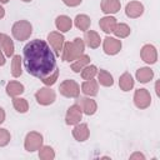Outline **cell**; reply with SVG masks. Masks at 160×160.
<instances>
[{
	"label": "cell",
	"mask_w": 160,
	"mask_h": 160,
	"mask_svg": "<svg viewBox=\"0 0 160 160\" xmlns=\"http://www.w3.org/2000/svg\"><path fill=\"white\" fill-rule=\"evenodd\" d=\"M22 60L25 70L40 80H44L55 71H59L55 54L51 51L50 46L40 39L31 40L25 45Z\"/></svg>",
	"instance_id": "6da1fadb"
},
{
	"label": "cell",
	"mask_w": 160,
	"mask_h": 160,
	"mask_svg": "<svg viewBox=\"0 0 160 160\" xmlns=\"http://www.w3.org/2000/svg\"><path fill=\"white\" fill-rule=\"evenodd\" d=\"M84 49H85L84 40L80 38H76L72 41L64 44L62 50H61V59L64 61L72 62L75 59H78L80 55L84 54Z\"/></svg>",
	"instance_id": "7a4b0ae2"
},
{
	"label": "cell",
	"mask_w": 160,
	"mask_h": 160,
	"mask_svg": "<svg viewBox=\"0 0 160 160\" xmlns=\"http://www.w3.org/2000/svg\"><path fill=\"white\" fill-rule=\"evenodd\" d=\"M11 32L14 35V38L19 41H22V40H28L32 32V26L29 21L26 20H20V21H16L14 25H12V29H11Z\"/></svg>",
	"instance_id": "3957f363"
},
{
	"label": "cell",
	"mask_w": 160,
	"mask_h": 160,
	"mask_svg": "<svg viewBox=\"0 0 160 160\" xmlns=\"http://www.w3.org/2000/svg\"><path fill=\"white\" fill-rule=\"evenodd\" d=\"M60 94L66 98H78L80 94V86L75 80H64L60 84Z\"/></svg>",
	"instance_id": "277c9868"
},
{
	"label": "cell",
	"mask_w": 160,
	"mask_h": 160,
	"mask_svg": "<svg viewBox=\"0 0 160 160\" xmlns=\"http://www.w3.org/2000/svg\"><path fill=\"white\" fill-rule=\"evenodd\" d=\"M55 98L56 94L50 88H41L35 94V99L40 105H50L55 101Z\"/></svg>",
	"instance_id": "5b68a950"
},
{
	"label": "cell",
	"mask_w": 160,
	"mask_h": 160,
	"mask_svg": "<svg viewBox=\"0 0 160 160\" xmlns=\"http://www.w3.org/2000/svg\"><path fill=\"white\" fill-rule=\"evenodd\" d=\"M24 145H25V149L30 152L35 151V150H39L42 146V136L36 131H31L26 135Z\"/></svg>",
	"instance_id": "8992f818"
},
{
	"label": "cell",
	"mask_w": 160,
	"mask_h": 160,
	"mask_svg": "<svg viewBox=\"0 0 160 160\" xmlns=\"http://www.w3.org/2000/svg\"><path fill=\"white\" fill-rule=\"evenodd\" d=\"M134 102L139 109H146L151 102L150 92L146 89H138L134 94Z\"/></svg>",
	"instance_id": "52a82bcc"
},
{
	"label": "cell",
	"mask_w": 160,
	"mask_h": 160,
	"mask_svg": "<svg viewBox=\"0 0 160 160\" xmlns=\"http://www.w3.org/2000/svg\"><path fill=\"white\" fill-rule=\"evenodd\" d=\"M81 116H82V110H81L80 105L79 104H74L68 109L66 118H65L66 124L68 125H76L81 120Z\"/></svg>",
	"instance_id": "ba28073f"
},
{
	"label": "cell",
	"mask_w": 160,
	"mask_h": 160,
	"mask_svg": "<svg viewBox=\"0 0 160 160\" xmlns=\"http://www.w3.org/2000/svg\"><path fill=\"white\" fill-rule=\"evenodd\" d=\"M48 40L50 42V46L52 48V50L55 51L56 55H60L61 54V50H62V46H64V40L65 38L60 34V32H56V31H52L48 35Z\"/></svg>",
	"instance_id": "9c48e42d"
},
{
	"label": "cell",
	"mask_w": 160,
	"mask_h": 160,
	"mask_svg": "<svg viewBox=\"0 0 160 160\" xmlns=\"http://www.w3.org/2000/svg\"><path fill=\"white\" fill-rule=\"evenodd\" d=\"M102 48H104V51L105 54L108 55H115L120 51L121 49V41L115 39V38H110V36H106L104 39V44H102Z\"/></svg>",
	"instance_id": "30bf717a"
},
{
	"label": "cell",
	"mask_w": 160,
	"mask_h": 160,
	"mask_svg": "<svg viewBox=\"0 0 160 160\" xmlns=\"http://www.w3.org/2000/svg\"><path fill=\"white\" fill-rule=\"evenodd\" d=\"M140 56H141V59H142L145 62H148V64H154V62H156V60H158V52H156L155 46H152V45H150V44L144 45L142 49H141V51H140Z\"/></svg>",
	"instance_id": "8fae6325"
},
{
	"label": "cell",
	"mask_w": 160,
	"mask_h": 160,
	"mask_svg": "<svg viewBox=\"0 0 160 160\" xmlns=\"http://www.w3.org/2000/svg\"><path fill=\"white\" fill-rule=\"evenodd\" d=\"M125 12L129 18H139L142 12H144V6L141 2L139 1H130L128 5H126V9H125Z\"/></svg>",
	"instance_id": "7c38bea8"
},
{
	"label": "cell",
	"mask_w": 160,
	"mask_h": 160,
	"mask_svg": "<svg viewBox=\"0 0 160 160\" xmlns=\"http://www.w3.org/2000/svg\"><path fill=\"white\" fill-rule=\"evenodd\" d=\"M0 46H1V50H4V54L6 56L10 58L14 55V42L9 35L0 34Z\"/></svg>",
	"instance_id": "4fadbf2b"
},
{
	"label": "cell",
	"mask_w": 160,
	"mask_h": 160,
	"mask_svg": "<svg viewBox=\"0 0 160 160\" xmlns=\"http://www.w3.org/2000/svg\"><path fill=\"white\" fill-rule=\"evenodd\" d=\"M79 105H80L82 112H85L86 115H92V114H95L96 108H98L95 100H92V99H88V98H80V100H79Z\"/></svg>",
	"instance_id": "5bb4252c"
},
{
	"label": "cell",
	"mask_w": 160,
	"mask_h": 160,
	"mask_svg": "<svg viewBox=\"0 0 160 160\" xmlns=\"http://www.w3.org/2000/svg\"><path fill=\"white\" fill-rule=\"evenodd\" d=\"M119 0H102L101 1V11L104 14H116L120 10Z\"/></svg>",
	"instance_id": "9a60e30c"
},
{
	"label": "cell",
	"mask_w": 160,
	"mask_h": 160,
	"mask_svg": "<svg viewBox=\"0 0 160 160\" xmlns=\"http://www.w3.org/2000/svg\"><path fill=\"white\" fill-rule=\"evenodd\" d=\"M89 135H90V131H89V128H88L86 124H79L72 130V136L78 141H85V140H88Z\"/></svg>",
	"instance_id": "2e32d148"
},
{
	"label": "cell",
	"mask_w": 160,
	"mask_h": 160,
	"mask_svg": "<svg viewBox=\"0 0 160 160\" xmlns=\"http://www.w3.org/2000/svg\"><path fill=\"white\" fill-rule=\"evenodd\" d=\"M84 40L86 42V45L91 49H96L99 45H100V36L96 31H92V30H86L85 31V36H84Z\"/></svg>",
	"instance_id": "e0dca14e"
},
{
	"label": "cell",
	"mask_w": 160,
	"mask_h": 160,
	"mask_svg": "<svg viewBox=\"0 0 160 160\" xmlns=\"http://www.w3.org/2000/svg\"><path fill=\"white\" fill-rule=\"evenodd\" d=\"M116 24H118V22H116V19L112 18V16H105V18L100 19V21H99L100 29H101L104 32H106V34L112 32L114 29H115V26H116Z\"/></svg>",
	"instance_id": "ac0fdd59"
},
{
	"label": "cell",
	"mask_w": 160,
	"mask_h": 160,
	"mask_svg": "<svg viewBox=\"0 0 160 160\" xmlns=\"http://www.w3.org/2000/svg\"><path fill=\"white\" fill-rule=\"evenodd\" d=\"M98 89H99L98 88V81L94 80V79L86 80L81 85V91L88 96H95L98 94Z\"/></svg>",
	"instance_id": "d6986e66"
},
{
	"label": "cell",
	"mask_w": 160,
	"mask_h": 160,
	"mask_svg": "<svg viewBox=\"0 0 160 160\" xmlns=\"http://www.w3.org/2000/svg\"><path fill=\"white\" fill-rule=\"evenodd\" d=\"M55 25H56L58 30H60V31H62V32H66V31H69V30L71 29L72 21H71V19H70L69 16H66V15H60V16L56 18Z\"/></svg>",
	"instance_id": "ffe728a7"
},
{
	"label": "cell",
	"mask_w": 160,
	"mask_h": 160,
	"mask_svg": "<svg viewBox=\"0 0 160 160\" xmlns=\"http://www.w3.org/2000/svg\"><path fill=\"white\" fill-rule=\"evenodd\" d=\"M90 62V58L88 55H80L78 59H75L72 62H71V70L75 71V72H79L80 70H82Z\"/></svg>",
	"instance_id": "44dd1931"
},
{
	"label": "cell",
	"mask_w": 160,
	"mask_h": 160,
	"mask_svg": "<svg viewBox=\"0 0 160 160\" xmlns=\"http://www.w3.org/2000/svg\"><path fill=\"white\" fill-rule=\"evenodd\" d=\"M6 92H8L9 96L15 98V96H18V95L24 92V85L18 82V81H10L6 85Z\"/></svg>",
	"instance_id": "7402d4cb"
},
{
	"label": "cell",
	"mask_w": 160,
	"mask_h": 160,
	"mask_svg": "<svg viewBox=\"0 0 160 160\" xmlns=\"http://www.w3.org/2000/svg\"><path fill=\"white\" fill-rule=\"evenodd\" d=\"M119 85L121 88V90L124 91H129L134 88V80H132V76L129 74V72H124L120 79H119Z\"/></svg>",
	"instance_id": "603a6c76"
},
{
	"label": "cell",
	"mask_w": 160,
	"mask_h": 160,
	"mask_svg": "<svg viewBox=\"0 0 160 160\" xmlns=\"http://www.w3.org/2000/svg\"><path fill=\"white\" fill-rule=\"evenodd\" d=\"M152 76H154V72L150 68H140L136 71V79L140 82H148L152 79Z\"/></svg>",
	"instance_id": "cb8c5ba5"
},
{
	"label": "cell",
	"mask_w": 160,
	"mask_h": 160,
	"mask_svg": "<svg viewBox=\"0 0 160 160\" xmlns=\"http://www.w3.org/2000/svg\"><path fill=\"white\" fill-rule=\"evenodd\" d=\"M90 24H91V21H90V18L88 15L81 14V15H78L75 18V26L78 29H80V30H82V31L89 30Z\"/></svg>",
	"instance_id": "d4e9b609"
},
{
	"label": "cell",
	"mask_w": 160,
	"mask_h": 160,
	"mask_svg": "<svg viewBox=\"0 0 160 160\" xmlns=\"http://www.w3.org/2000/svg\"><path fill=\"white\" fill-rule=\"evenodd\" d=\"M98 80H99V82L102 86H111L114 84V80H112L111 74L108 72L106 70H102V69H100L99 72H98Z\"/></svg>",
	"instance_id": "484cf974"
},
{
	"label": "cell",
	"mask_w": 160,
	"mask_h": 160,
	"mask_svg": "<svg viewBox=\"0 0 160 160\" xmlns=\"http://www.w3.org/2000/svg\"><path fill=\"white\" fill-rule=\"evenodd\" d=\"M21 58L20 55H14L12 61H11V75L14 78H19L21 75Z\"/></svg>",
	"instance_id": "4316f807"
},
{
	"label": "cell",
	"mask_w": 160,
	"mask_h": 160,
	"mask_svg": "<svg viewBox=\"0 0 160 160\" xmlns=\"http://www.w3.org/2000/svg\"><path fill=\"white\" fill-rule=\"evenodd\" d=\"M12 105H14L15 110L19 111V112H26L28 109H29L28 101H26L25 99H22V98H16V96H15V98L12 99Z\"/></svg>",
	"instance_id": "83f0119b"
},
{
	"label": "cell",
	"mask_w": 160,
	"mask_h": 160,
	"mask_svg": "<svg viewBox=\"0 0 160 160\" xmlns=\"http://www.w3.org/2000/svg\"><path fill=\"white\" fill-rule=\"evenodd\" d=\"M112 32H114L118 38L122 39V38H126V36L130 34V28H129L126 24L120 22V24H116V26H115V29H114Z\"/></svg>",
	"instance_id": "f1b7e54d"
},
{
	"label": "cell",
	"mask_w": 160,
	"mask_h": 160,
	"mask_svg": "<svg viewBox=\"0 0 160 160\" xmlns=\"http://www.w3.org/2000/svg\"><path fill=\"white\" fill-rule=\"evenodd\" d=\"M98 74V69L95 65H86L82 70H81V78L84 80H90L92 79L95 75Z\"/></svg>",
	"instance_id": "f546056e"
},
{
	"label": "cell",
	"mask_w": 160,
	"mask_h": 160,
	"mask_svg": "<svg viewBox=\"0 0 160 160\" xmlns=\"http://www.w3.org/2000/svg\"><path fill=\"white\" fill-rule=\"evenodd\" d=\"M39 156L40 159H44V160H51L55 158V152L50 146H41L39 149Z\"/></svg>",
	"instance_id": "4dcf8cb0"
},
{
	"label": "cell",
	"mask_w": 160,
	"mask_h": 160,
	"mask_svg": "<svg viewBox=\"0 0 160 160\" xmlns=\"http://www.w3.org/2000/svg\"><path fill=\"white\" fill-rule=\"evenodd\" d=\"M10 141V132L6 129H0V146L8 145Z\"/></svg>",
	"instance_id": "1f68e13d"
},
{
	"label": "cell",
	"mask_w": 160,
	"mask_h": 160,
	"mask_svg": "<svg viewBox=\"0 0 160 160\" xmlns=\"http://www.w3.org/2000/svg\"><path fill=\"white\" fill-rule=\"evenodd\" d=\"M58 75H59V71H55L52 75H50V76H48L46 79H44V80H41L45 85H52V84H55V81H56V79H58Z\"/></svg>",
	"instance_id": "d6a6232c"
},
{
	"label": "cell",
	"mask_w": 160,
	"mask_h": 160,
	"mask_svg": "<svg viewBox=\"0 0 160 160\" xmlns=\"http://www.w3.org/2000/svg\"><path fill=\"white\" fill-rule=\"evenodd\" d=\"M62 1H64V4L68 5V6H78L82 0H62Z\"/></svg>",
	"instance_id": "836d02e7"
},
{
	"label": "cell",
	"mask_w": 160,
	"mask_h": 160,
	"mask_svg": "<svg viewBox=\"0 0 160 160\" xmlns=\"http://www.w3.org/2000/svg\"><path fill=\"white\" fill-rule=\"evenodd\" d=\"M4 120H5V111H4V109L0 108V124L4 122Z\"/></svg>",
	"instance_id": "e575fe53"
},
{
	"label": "cell",
	"mask_w": 160,
	"mask_h": 160,
	"mask_svg": "<svg viewBox=\"0 0 160 160\" xmlns=\"http://www.w3.org/2000/svg\"><path fill=\"white\" fill-rule=\"evenodd\" d=\"M4 64H5V58H4V54L0 50V66H2Z\"/></svg>",
	"instance_id": "d590c367"
},
{
	"label": "cell",
	"mask_w": 160,
	"mask_h": 160,
	"mask_svg": "<svg viewBox=\"0 0 160 160\" xmlns=\"http://www.w3.org/2000/svg\"><path fill=\"white\" fill-rule=\"evenodd\" d=\"M4 15H5V10H4V8H2V6H0V19H1V18H4Z\"/></svg>",
	"instance_id": "8d00e7d4"
},
{
	"label": "cell",
	"mask_w": 160,
	"mask_h": 160,
	"mask_svg": "<svg viewBox=\"0 0 160 160\" xmlns=\"http://www.w3.org/2000/svg\"><path fill=\"white\" fill-rule=\"evenodd\" d=\"M132 158H141V159H144V155H141V154L136 152V154H134V155L131 156V159H132Z\"/></svg>",
	"instance_id": "74e56055"
},
{
	"label": "cell",
	"mask_w": 160,
	"mask_h": 160,
	"mask_svg": "<svg viewBox=\"0 0 160 160\" xmlns=\"http://www.w3.org/2000/svg\"><path fill=\"white\" fill-rule=\"evenodd\" d=\"M0 1H1V2H2V4H6V2H8V1H9V0H0Z\"/></svg>",
	"instance_id": "f35d334b"
},
{
	"label": "cell",
	"mask_w": 160,
	"mask_h": 160,
	"mask_svg": "<svg viewBox=\"0 0 160 160\" xmlns=\"http://www.w3.org/2000/svg\"><path fill=\"white\" fill-rule=\"evenodd\" d=\"M22 1H25V2H29V1H31V0H22Z\"/></svg>",
	"instance_id": "ab89813d"
}]
</instances>
